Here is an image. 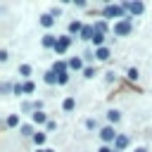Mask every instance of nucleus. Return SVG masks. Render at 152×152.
I'll use <instances>...</instances> for the list:
<instances>
[{
  "mask_svg": "<svg viewBox=\"0 0 152 152\" xmlns=\"http://www.w3.org/2000/svg\"><path fill=\"white\" fill-rule=\"evenodd\" d=\"M131 31H133V19H121V21L114 24V33L116 36H128Z\"/></svg>",
  "mask_w": 152,
  "mask_h": 152,
  "instance_id": "1",
  "label": "nucleus"
},
{
  "mask_svg": "<svg viewBox=\"0 0 152 152\" xmlns=\"http://www.w3.org/2000/svg\"><path fill=\"white\" fill-rule=\"evenodd\" d=\"M124 12H126L124 2H121V5H104V7H102V14H104L107 19H112V17H121Z\"/></svg>",
  "mask_w": 152,
  "mask_h": 152,
  "instance_id": "2",
  "label": "nucleus"
},
{
  "mask_svg": "<svg viewBox=\"0 0 152 152\" xmlns=\"http://www.w3.org/2000/svg\"><path fill=\"white\" fill-rule=\"evenodd\" d=\"M100 138H102V142H104V145H109V142H114V140L119 138V133H116L112 126H104V128L100 131Z\"/></svg>",
  "mask_w": 152,
  "mask_h": 152,
  "instance_id": "3",
  "label": "nucleus"
},
{
  "mask_svg": "<svg viewBox=\"0 0 152 152\" xmlns=\"http://www.w3.org/2000/svg\"><path fill=\"white\" fill-rule=\"evenodd\" d=\"M71 36H62V38H57V45H55V52L57 55H62V52H66L69 50V45H71Z\"/></svg>",
  "mask_w": 152,
  "mask_h": 152,
  "instance_id": "4",
  "label": "nucleus"
},
{
  "mask_svg": "<svg viewBox=\"0 0 152 152\" xmlns=\"http://www.w3.org/2000/svg\"><path fill=\"white\" fill-rule=\"evenodd\" d=\"M124 7H126L131 14H142V12H145V5H142V2H124Z\"/></svg>",
  "mask_w": 152,
  "mask_h": 152,
  "instance_id": "5",
  "label": "nucleus"
},
{
  "mask_svg": "<svg viewBox=\"0 0 152 152\" xmlns=\"http://www.w3.org/2000/svg\"><path fill=\"white\" fill-rule=\"evenodd\" d=\"M55 45H57V38H55L52 33H45V36H43V48H52V50H55Z\"/></svg>",
  "mask_w": 152,
  "mask_h": 152,
  "instance_id": "6",
  "label": "nucleus"
},
{
  "mask_svg": "<svg viewBox=\"0 0 152 152\" xmlns=\"http://www.w3.org/2000/svg\"><path fill=\"white\" fill-rule=\"evenodd\" d=\"M95 59H102V62H104V59H109V48H104V45H102V48H97V50H95Z\"/></svg>",
  "mask_w": 152,
  "mask_h": 152,
  "instance_id": "7",
  "label": "nucleus"
},
{
  "mask_svg": "<svg viewBox=\"0 0 152 152\" xmlns=\"http://www.w3.org/2000/svg\"><path fill=\"white\" fill-rule=\"evenodd\" d=\"M126 145H128V138H126V135H119V138L114 140V150H116V152H121Z\"/></svg>",
  "mask_w": 152,
  "mask_h": 152,
  "instance_id": "8",
  "label": "nucleus"
},
{
  "mask_svg": "<svg viewBox=\"0 0 152 152\" xmlns=\"http://www.w3.org/2000/svg\"><path fill=\"white\" fill-rule=\"evenodd\" d=\"M93 36H95V28H93V26H83L81 38H83V40H93Z\"/></svg>",
  "mask_w": 152,
  "mask_h": 152,
  "instance_id": "9",
  "label": "nucleus"
},
{
  "mask_svg": "<svg viewBox=\"0 0 152 152\" xmlns=\"http://www.w3.org/2000/svg\"><path fill=\"white\" fill-rule=\"evenodd\" d=\"M33 124H38V126L45 124V126H48V116H45L43 112H33Z\"/></svg>",
  "mask_w": 152,
  "mask_h": 152,
  "instance_id": "10",
  "label": "nucleus"
},
{
  "mask_svg": "<svg viewBox=\"0 0 152 152\" xmlns=\"http://www.w3.org/2000/svg\"><path fill=\"white\" fill-rule=\"evenodd\" d=\"M5 126H7V128H14V126H19V116H17V114H10V116L5 119Z\"/></svg>",
  "mask_w": 152,
  "mask_h": 152,
  "instance_id": "11",
  "label": "nucleus"
},
{
  "mask_svg": "<svg viewBox=\"0 0 152 152\" xmlns=\"http://www.w3.org/2000/svg\"><path fill=\"white\" fill-rule=\"evenodd\" d=\"M40 24H43L45 28H50V26L55 24V17H52V14H43V17H40Z\"/></svg>",
  "mask_w": 152,
  "mask_h": 152,
  "instance_id": "12",
  "label": "nucleus"
},
{
  "mask_svg": "<svg viewBox=\"0 0 152 152\" xmlns=\"http://www.w3.org/2000/svg\"><path fill=\"white\" fill-rule=\"evenodd\" d=\"M81 31H83V24H81V21H71V24H69V36H71V33H81Z\"/></svg>",
  "mask_w": 152,
  "mask_h": 152,
  "instance_id": "13",
  "label": "nucleus"
},
{
  "mask_svg": "<svg viewBox=\"0 0 152 152\" xmlns=\"http://www.w3.org/2000/svg\"><path fill=\"white\" fill-rule=\"evenodd\" d=\"M102 43H104V33H97V31H95V36H93V45H95V50L102 48Z\"/></svg>",
  "mask_w": 152,
  "mask_h": 152,
  "instance_id": "14",
  "label": "nucleus"
},
{
  "mask_svg": "<svg viewBox=\"0 0 152 152\" xmlns=\"http://www.w3.org/2000/svg\"><path fill=\"white\" fill-rule=\"evenodd\" d=\"M74 107H76V100H74V97H66V100L62 102V109H64V112H71Z\"/></svg>",
  "mask_w": 152,
  "mask_h": 152,
  "instance_id": "15",
  "label": "nucleus"
},
{
  "mask_svg": "<svg viewBox=\"0 0 152 152\" xmlns=\"http://www.w3.org/2000/svg\"><path fill=\"white\" fill-rule=\"evenodd\" d=\"M107 119H109V124H116V121L121 119V114H119L116 109H109V112H107Z\"/></svg>",
  "mask_w": 152,
  "mask_h": 152,
  "instance_id": "16",
  "label": "nucleus"
},
{
  "mask_svg": "<svg viewBox=\"0 0 152 152\" xmlns=\"http://www.w3.org/2000/svg\"><path fill=\"white\" fill-rule=\"evenodd\" d=\"M57 81H59V74H55V71L45 74V83H57Z\"/></svg>",
  "mask_w": 152,
  "mask_h": 152,
  "instance_id": "17",
  "label": "nucleus"
},
{
  "mask_svg": "<svg viewBox=\"0 0 152 152\" xmlns=\"http://www.w3.org/2000/svg\"><path fill=\"white\" fill-rule=\"evenodd\" d=\"M126 78H128V81H138V69H135V66H131V69L126 71Z\"/></svg>",
  "mask_w": 152,
  "mask_h": 152,
  "instance_id": "18",
  "label": "nucleus"
},
{
  "mask_svg": "<svg viewBox=\"0 0 152 152\" xmlns=\"http://www.w3.org/2000/svg\"><path fill=\"white\" fill-rule=\"evenodd\" d=\"M69 66H71V69H76V71H78V69H83V62H81V59H78V57H74V59H71V62H69Z\"/></svg>",
  "mask_w": 152,
  "mask_h": 152,
  "instance_id": "19",
  "label": "nucleus"
},
{
  "mask_svg": "<svg viewBox=\"0 0 152 152\" xmlns=\"http://www.w3.org/2000/svg\"><path fill=\"white\" fill-rule=\"evenodd\" d=\"M21 135H26V138L31 135V138H33V135H36V133H33V126H28V124H26V126H21Z\"/></svg>",
  "mask_w": 152,
  "mask_h": 152,
  "instance_id": "20",
  "label": "nucleus"
},
{
  "mask_svg": "<svg viewBox=\"0 0 152 152\" xmlns=\"http://www.w3.org/2000/svg\"><path fill=\"white\" fill-rule=\"evenodd\" d=\"M93 28H95L97 33H104V31H107V24H104V21H95V26H93Z\"/></svg>",
  "mask_w": 152,
  "mask_h": 152,
  "instance_id": "21",
  "label": "nucleus"
},
{
  "mask_svg": "<svg viewBox=\"0 0 152 152\" xmlns=\"http://www.w3.org/2000/svg\"><path fill=\"white\" fill-rule=\"evenodd\" d=\"M33 142H36V145H43V142H45V133H40V131H38V133L33 135Z\"/></svg>",
  "mask_w": 152,
  "mask_h": 152,
  "instance_id": "22",
  "label": "nucleus"
},
{
  "mask_svg": "<svg viewBox=\"0 0 152 152\" xmlns=\"http://www.w3.org/2000/svg\"><path fill=\"white\" fill-rule=\"evenodd\" d=\"M19 74H21V76H28V74H31V66H28V64H21V66H19Z\"/></svg>",
  "mask_w": 152,
  "mask_h": 152,
  "instance_id": "23",
  "label": "nucleus"
},
{
  "mask_svg": "<svg viewBox=\"0 0 152 152\" xmlns=\"http://www.w3.org/2000/svg\"><path fill=\"white\" fill-rule=\"evenodd\" d=\"M83 76H86V78H93V76H95V69H93V66H86V69H83Z\"/></svg>",
  "mask_w": 152,
  "mask_h": 152,
  "instance_id": "24",
  "label": "nucleus"
},
{
  "mask_svg": "<svg viewBox=\"0 0 152 152\" xmlns=\"http://www.w3.org/2000/svg\"><path fill=\"white\" fill-rule=\"evenodd\" d=\"M21 88H24V93H33V83H31V81L21 83Z\"/></svg>",
  "mask_w": 152,
  "mask_h": 152,
  "instance_id": "25",
  "label": "nucleus"
},
{
  "mask_svg": "<svg viewBox=\"0 0 152 152\" xmlns=\"http://www.w3.org/2000/svg\"><path fill=\"white\" fill-rule=\"evenodd\" d=\"M86 128H88V131L97 128V121H95V119H88V121H86Z\"/></svg>",
  "mask_w": 152,
  "mask_h": 152,
  "instance_id": "26",
  "label": "nucleus"
},
{
  "mask_svg": "<svg viewBox=\"0 0 152 152\" xmlns=\"http://www.w3.org/2000/svg\"><path fill=\"white\" fill-rule=\"evenodd\" d=\"M66 81H69V74H66V71H64V74H59V81H57V83H59V86H64Z\"/></svg>",
  "mask_w": 152,
  "mask_h": 152,
  "instance_id": "27",
  "label": "nucleus"
},
{
  "mask_svg": "<svg viewBox=\"0 0 152 152\" xmlns=\"http://www.w3.org/2000/svg\"><path fill=\"white\" fill-rule=\"evenodd\" d=\"M86 59H95V52H90V50H86V55H83Z\"/></svg>",
  "mask_w": 152,
  "mask_h": 152,
  "instance_id": "28",
  "label": "nucleus"
},
{
  "mask_svg": "<svg viewBox=\"0 0 152 152\" xmlns=\"http://www.w3.org/2000/svg\"><path fill=\"white\" fill-rule=\"evenodd\" d=\"M12 90V83H2V93H10Z\"/></svg>",
  "mask_w": 152,
  "mask_h": 152,
  "instance_id": "29",
  "label": "nucleus"
},
{
  "mask_svg": "<svg viewBox=\"0 0 152 152\" xmlns=\"http://www.w3.org/2000/svg\"><path fill=\"white\" fill-rule=\"evenodd\" d=\"M97 152H114V150H112V147H109V145H102V147H100V150H97Z\"/></svg>",
  "mask_w": 152,
  "mask_h": 152,
  "instance_id": "30",
  "label": "nucleus"
},
{
  "mask_svg": "<svg viewBox=\"0 0 152 152\" xmlns=\"http://www.w3.org/2000/svg\"><path fill=\"white\" fill-rule=\"evenodd\" d=\"M135 152H147V150H145V147H138V150H135Z\"/></svg>",
  "mask_w": 152,
  "mask_h": 152,
  "instance_id": "31",
  "label": "nucleus"
},
{
  "mask_svg": "<svg viewBox=\"0 0 152 152\" xmlns=\"http://www.w3.org/2000/svg\"><path fill=\"white\" fill-rule=\"evenodd\" d=\"M38 152H55V150H48V147H45V150H38Z\"/></svg>",
  "mask_w": 152,
  "mask_h": 152,
  "instance_id": "32",
  "label": "nucleus"
},
{
  "mask_svg": "<svg viewBox=\"0 0 152 152\" xmlns=\"http://www.w3.org/2000/svg\"><path fill=\"white\" fill-rule=\"evenodd\" d=\"M114 152H116V150H114Z\"/></svg>",
  "mask_w": 152,
  "mask_h": 152,
  "instance_id": "33",
  "label": "nucleus"
}]
</instances>
